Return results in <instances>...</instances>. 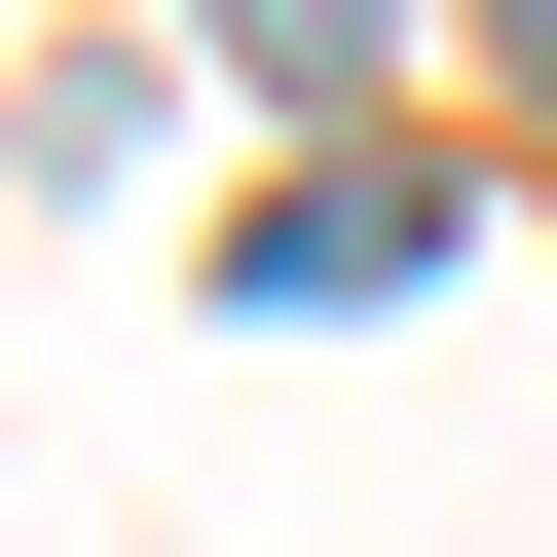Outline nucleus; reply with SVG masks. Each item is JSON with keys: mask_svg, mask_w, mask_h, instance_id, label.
I'll return each instance as SVG.
<instances>
[{"mask_svg": "<svg viewBox=\"0 0 557 557\" xmlns=\"http://www.w3.org/2000/svg\"><path fill=\"white\" fill-rule=\"evenodd\" d=\"M520 38H557V0H520Z\"/></svg>", "mask_w": 557, "mask_h": 557, "instance_id": "obj_1", "label": "nucleus"}]
</instances>
